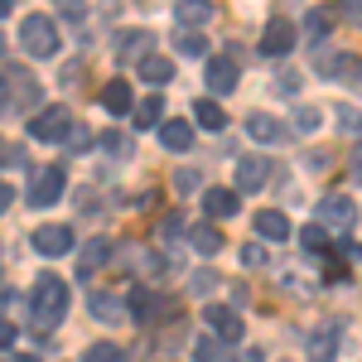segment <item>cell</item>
<instances>
[{"instance_id": "6da1fadb", "label": "cell", "mask_w": 362, "mask_h": 362, "mask_svg": "<svg viewBox=\"0 0 362 362\" xmlns=\"http://www.w3.org/2000/svg\"><path fill=\"white\" fill-rule=\"evenodd\" d=\"M29 309H34V329H58L68 314V285L58 276H39L29 290Z\"/></svg>"}, {"instance_id": "7a4b0ae2", "label": "cell", "mask_w": 362, "mask_h": 362, "mask_svg": "<svg viewBox=\"0 0 362 362\" xmlns=\"http://www.w3.org/2000/svg\"><path fill=\"white\" fill-rule=\"evenodd\" d=\"M15 112H39V83L29 68H0V116Z\"/></svg>"}, {"instance_id": "3957f363", "label": "cell", "mask_w": 362, "mask_h": 362, "mask_svg": "<svg viewBox=\"0 0 362 362\" xmlns=\"http://www.w3.org/2000/svg\"><path fill=\"white\" fill-rule=\"evenodd\" d=\"M20 44L29 58H54L58 54V25L49 15H25L20 20Z\"/></svg>"}, {"instance_id": "277c9868", "label": "cell", "mask_w": 362, "mask_h": 362, "mask_svg": "<svg viewBox=\"0 0 362 362\" xmlns=\"http://www.w3.org/2000/svg\"><path fill=\"white\" fill-rule=\"evenodd\" d=\"M68 131H73V112H68V107H39L34 121H29V136L49 140V145H63Z\"/></svg>"}, {"instance_id": "5b68a950", "label": "cell", "mask_w": 362, "mask_h": 362, "mask_svg": "<svg viewBox=\"0 0 362 362\" xmlns=\"http://www.w3.org/2000/svg\"><path fill=\"white\" fill-rule=\"evenodd\" d=\"M63 184H68V174H63V169L58 165H44V169H34V174H29V203H34V208H49V203H58V198H63Z\"/></svg>"}, {"instance_id": "8992f818", "label": "cell", "mask_w": 362, "mask_h": 362, "mask_svg": "<svg viewBox=\"0 0 362 362\" xmlns=\"http://www.w3.org/2000/svg\"><path fill=\"white\" fill-rule=\"evenodd\" d=\"M358 223V203L353 198H343V194H329V198H319V227L329 232V227H353Z\"/></svg>"}, {"instance_id": "52a82bcc", "label": "cell", "mask_w": 362, "mask_h": 362, "mask_svg": "<svg viewBox=\"0 0 362 362\" xmlns=\"http://www.w3.org/2000/svg\"><path fill=\"white\" fill-rule=\"evenodd\" d=\"M203 324L213 329L218 343H237V338H242V314H232L227 305H208L203 309Z\"/></svg>"}, {"instance_id": "ba28073f", "label": "cell", "mask_w": 362, "mask_h": 362, "mask_svg": "<svg viewBox=\"0 0 362 362\" xmlns=\"http://www.w3.org/2000/svg\"><path fill=\"white\" fill-rule=\"evenodd\" d=\"M295 49V25L285 20V15H276L271 25H266V34H261V54H271V58H285Z\"/></svg>"}, {"instance_id": "9c48e42d", "label": "cell", "mask_w": 362, "mask_h": 362, "mask_svg": "<svg viewBox=\"0 0 362 362\" xmlns=\"http://www.w3.org/2000/svg\"><path fill=\"white\" fill-rule=\"evenodd\" d=\"M34 251H39V256H68V251H73V227H63V223L39 227V232H34Z\"/></svg>"}, {"instance_id": "30bf717a", "label": "cell", "mask_w": 362, "mask_h": 362, "mask_svg": "<svg viewBox=\"0 0 362 362\" xmlns=\"http://www.w3.org/2000/svg\"><path fill=\"white\" fill-rule=\"evenodd\" d=\"M203 83H208V92H232V87L242 83V73H237V58H208V73H203Z\"/></svg>"}, {"instance_id": "8fae6325", "label": "cell", "mask_w": 362, "mask_h": 362, "mask_svg": "<svg viewBox=\"0 0 362 362\" xmlns=\"http://www.w3.org/2000/svg\"><path fill=\"white\" fill-rule=\"evenodd\" d=\"M266 179H271V160H261V155H242L237 160V189L242 194H256Z\"/></svg>"}, {"instance_id": "7c38bea8", "label": "cell", "mask_w": 362, "mask_h": 362, "mask_svg": "<svg viewBox=\"0 0 362 362\" xmlns=\"http://www.w3.org/2000/svg\"><path fill=\"white\" fill-rule=\"evenodd\" d=\"M150 44H155L150 29H126V34L116 39V54L126 58V63H145V58H150Z\"/></svg>"}, {"instance_id": "4fadbf2b", "label": "cell", "mask_w": 362, "mask_h": 362, "mask_svg": "<svg viewBox=\"0 0 362 362\" xmlns=\"http://www.w3.org/2000/svg\"><path fill=\"white\" fill-rule=\"evenodd\" d=\"M338 358V324H324L309 334V362H334Z\"/></svg>"}, {"instance_id": "5bb4252c", "label": "cell", "mask_w": 362, "mask_h": 362, "mask_svg": "<svg viewBox=\"0 0 362 362\" xmlns=\"http://www.w3.org/2000/svg\"><path fill=\"white\" fill-rule=\"evenodd\" d=\"M203 213L208 218H232V213H242V198H237V189H208L203 194Z\"/></svg>"}, {"instance_id": "9a60e30c", "label": "cell", "mask_w": 362, "mask_h": 362, "mask_svg": "<svg viewBox=\"0 0 362 362\" xmlns=\"http://www.w3.org/2000/svg\"><path fill=\"white\" fill-rule=\"evenodd\" d=\"M160 140H165V150H174V155H184V150H194V126L189 121H160Z\"/></svg>"}, {"instance_id": "2e32d148", "label": "cell", "mask_w": 362, "mask_h": 362, "mask_svg": "<svg viewBox=\"0 0 362 362\" xmlns=\"http://www.w3.org/2000/svg\"><path fill=\"white\" fill-rule=\"evenodd\" d=\"M102 107H107L112 116H126L131 107H136V92H131V83H126V78L107 83V87H102Z\"/></svg>"}, {"instance_id": "e0dca14e", "label": "cell", "mask_w": 362, "mask_h": 362, "mask_svg": "<svg viewBox=\"0 0 362 362\" xmlns=\"http://www.w3.org/2000/svg\"><path fill=\"white\" fill-rule=\"evenodd\" d=\"M126 314L131 319H140V324H150V319H160V295H150V290H131L126 295Z\"/></svg>"}, {"instance_id": "ac0fdd59", "label": "cell", "mask_w": 362, "mask_h": 362, "mask_svg": "<svg viewBox=\"0 0 362 362\" xmlns=\"http://www.w3.org/2000/svg\"><path fill=\"white\" fill-rule=\"evenodd\" d=\"M87 309H92V319H102V324H121V319H126V300H116V295H87Z\"/></svg>"}, {"instance_id": "d6986e66", "label": "cell", "mask_w": 362, "mask_h": 362, "mask_svg": "<svg viewBox=\"0 0 362 362\" xmlns=\"http://www.w3.org/2000/svg\"><path fill=\"white\" fill-rule=\"evenodd\" d=\"M174 20L184 29H198V25L213 20V5H208V0H179V5H174Z\"/></svg>"}, {"instance_id": "ffe728a7", "label": "cell", "mask_w": 362, "mask_h": 362, "mask_svg": "<svg viewBox=\"0 0 362 362\" xmlns=\"http://www.w3.org/2000/svg\"><path fill=\"white\" fill-rule=\"evenodd\" d=\"M256 232H261L266 242H285V237H290V218L276 213V208H266V213H256Z\"/></svg>"}, {"instance_id": "44dd1931", "label": "cell", "mask_w": 362, "mask_h": 362, "mask_svg": "<svg viewBox=\"0 0 362 362\" xmlns=\"http://www.w3.org/2000/svg\"><path fill=\"white\" fill-rule=\"evenodd\" d=\"M247 136L261 140V145H271V140H280V121H276V116H266V112H251L247 116Z\"/></svg>"}, {"instance_id": "7402d4cb", "label": "cell", "mask_w": 362, "mask_h": 362, "mask_svg": "<svg viewBox=\"0 0 362 362\" xmlns=\"http://www.w3.org/2000/svg\"><path fill=\"white\" fill-rule=\"evenodd\" d=\"M140 78L155 83V87H165V83H174V63H169L165 54H150L145 63H140Z\"/></svg>"}, {"instance_id": "603a6c76", "label": "cell", "mask_w": 362, "mask_h": 362, "mask_svg": "<svg viewBox=\"0 0 362 362\" xmlns=\"http://www.w3.org/2000/svg\"><path fill=\"white\" fill-rule=\"evenodd\" d=\"M189 242H194L198 256H218V251H223V232H218V227H203V223H198L194 232H189Z\"/></svg>"}, {"instance_id": "cb8c5ba5", "label": "cell", "mask_w": 362, "mask_h": 362, "mask_svg": "<svg viewBox=\"0 0 362 362\" xmlns=\"http://www.w3.org/2000/svg\"><path fill=\"white\" fill-rule=\"evenodd\" d=\"M194 116L203 121V131H223L227 126V116H223V107L213 102V97H198V107H194Z\"/></svg>"}, {"instance_id": "d4e9b609", "label": "cell", "mask_w": 362, "mask_h": 362, "mask_svg": "<svg viewBox=\"0 0 362 362\" xmlns=\"http://www.w3.org/2000/svg\"><path fill=\"white\" fill-rule=\"evenodd\" d=\"M107 256H112V242H107V237H92V242L83 247V276H92Z\"/></svg>"}, {"instance_id": "484cf974", "label": "cell", "mask_w": 362, "mask_h": 362, "mask_svg": "<svg viewBox=\"0 0 362 362\" xmlns=\"http://www.w3.org/2000/svg\"><path fill=\"white\" fill-rule=\"evenodd\" d=\"M136 112V126H160V116H165V97H145L131 107Z\"/></svg>"}, {"instance_id": "4316f807", "label": "cell", "mask_w": 362, "mask_h": 362, "mask_svg": "<svg viewBox=\"0 0 362 362\" xmlns=\"http://www.w3.org/2000/svg\"><path fill=\"white\" fill-rule=\"evenodd\" d=\"M174 49H179V54H189V58H198L203 49H208V39H203L198 29H179V34H174Z\"/></svg>"}, {"instance_id": "83f0119b", "label": "cell", "mask_w": 362, "mask_h": 362, "mask_svg": "<svg viewBox=\"0 0 362 362\" xmlns=\"http://www.w3.org/2000/svg\"><path fill=\"white\" fill-rule=\"evenodd\" d=\"M126 358H131V353H126V348H116V343H92L83 362H126Z\"/></svg>"}, {"instance_id": "f1b7e54d", "label": "cell", "mask_w": 362, "mask_h": 362, "mask_svg": "<svg viewBox=\"0 0 362 362\" xmlns=\"http://www.w3.org/2000/svg\"><path fill=\"white\" fill-rule=\"evenodd\" d=\"M194 362H223V343H218V338H198L194 343Z\"/></svg>"}, {"instance_id": "f546056e", "label": "cell", "mask_w": 362, "mask_h": 362, "mask_svg": "<svg viewBox=\"0 0 362 362\" xmlns=\"http://www.w3.org/2000/svg\"><path fill=\"white\" fill-rule=\"evenodd\" d=\"M305 29H309V39H329L334 20H329V15H319V10H309V15H305Z\"/></svg>"}, {"instance_id": "4dcf8cb0", "label": "cell", "mask_w": 362, "mask_h": 362, "mask_svg": "<svg viewBox=\"0 0 362 362\" xmlns=\"http://www.w3.org/2000/svg\"><path fill=\"white\" fill-rule=\"evenodd\" d=\"M300 242H305L309 251H324V247H329V232H324V227H319V223H309L305 232H300Z\"/></svg>"}, {"instance_id": "1f68e13d", "label": "cell", "mask_w": 362, "mask_h": 362, "mask_svg": "<svg viewBox=\"0 0 362 362\" xmlns=\"http://www.w3.org/2000/svg\"><path fill=\"white\" fill-rule=\"evenodd\" d=\"M189 285H194V295H213V290H218V271H198Z\"/></svg>"}, {"instance_id": "d6a6232c", "label": "cell", "mask_w": 362, "mask_h": 362, "mask_svg": "<svg viewBox=\"0 0 362 362\" xmlns=\"http://www.w3.org/2000/svg\"><path fill=\"white\" fill-rule=\"evenodd\" d=\"M63 145H73V150H87V145H92V131H83V126L73 121V131H68V140H63Z\"/></svg>"}, {"instance_id": "836d02e7", "label": "cell", "mask_w": 362, "mask_h": 362, "mask_svg": "<svg viewBox=\"0 0 362 362\" xmlns=\"http://www.w3.org/2000/svg\"><path fill=\"white\" fill-rule=\"evenodd\" d=\"M319 121H324V116L314 112V107H300V112H295V126H300V131H314Z\"/></svg>"}, {"instance_id": "e575fe53", "label": "cell", "mask_w": 362, "mask_h": 362, "mask_svg": "<svg viewBox=\"0 0 362 362\" xmlns=\"http://www.w3.org/2000/svg\"><path fill=\"white\" fill-rule=\"evenodd\" d=\"M15 343H20V329L10 319H0V348H15Z\"/></svg>"}, {"instance_id": "d590c367", "label": "cell", "mask_w": 362, "mask_h": 362, "mask_svg": "<svg viewBox=\"0 0 362 362\" xmlns=\"http://www.w3.org/2000/svg\"><path fill=\"white\" fill-rule=\"evenodd\" d=\"M338 121H343V131H362V116L353 107H338Z\"/></svg>"}, {"instance_id": "8d00e7d4", "label": "cell", "mask_w": 362, "mask_h": 362, "mask_svg": "<svg viewBox=\"0 0 362 362\" xmlns=\"http://www.w3.org/2000/svg\"><path fill=\"white\" fill-rule=\"evenodd\" d=\"M242 261H247V266H266V247H256V242L242 247Z\"/></svg>"}, {"instance_id": "74e56055", "label": "cell", "mask_w": 362, "mask_h": 362, "mask_svg": "<svg viewBox=\"0 0 362 362\" xmlns=\"http://www.w3.org/2000/svg\"><path fill=\"white\" fill-rule=\"evenodd\" d=\"M280 92H285V97H295V92H300V73H280Z\"/></svg>"}, {"instance_id": "f35d334b", "label": "cell", "mask_w": 362, "mask_h": 362, "mask_svg": "<svg viewBox=\"0 0 362 362\" xmlns=\"http://www.w3.org/2000/svg\"><path fill=\"white\" fill-rule=\"evenodd\" d=\"M232 362H266V358H261L256 348H247V353H237V358H232Z\"/></svg>"}, {"instance_id": "ab89813d", "label": "cell", "mask_w": 362, "mask_h": 362, "mask_svg": "<svg viewBox=\"0 0 362 362\" xmlns=\"http://www.w3.org/2000/svg\"><path fill=\"white\" fill-rule=\"evenodd\" d=\"M5 208H10V189L0 184V213H5Z\"/></svg>"}, {"instance_id": "60d3db41", "label": "cell", "mask_w": 362, "mask_h": 362, "mask_svg": "<svg viewBox=\"0 0 362 362\" xmlns=\"http://www.w3.org/2000/svg\"><path fill=\"white\" fill-rule=\"evenodd\" d=\"M353 179H358V184H362V160H353Z\"/></svg>"}, {"instance_id": "b9f144b4", "label": "cell", "mask_w": 362, "mask_h": 362, "mask_svg": "<svg viewBox=\"0 0 362 362\" xmlns=\"http://www.w3.org/2000/svg\"><path fill=\"white\" fill-rule=\"evenodd\" d=\"M5 15H10V0H0V20H5Z\"/></svg>"}, {"instance_id": "7bdbcfd3", "label": "cell", "mask_w": 362, "mask_h": 362, "mask_svg": "<svg viewBox=\"0 0 362 362\" xmlns=\"http://www.w3.org/2000/svg\"><path fill=\"white\" fill-rule=\"evenodd\" d=\"M0 58H5V34H0Z\"/></svg>"}, {"instance_id": "ee69618b", "label": "cell", "mask_w": 362, "mask_h": 362, "mask_svg": "<svg viewBox=\"0 0 362 362\" xmlns=\"http://www.w3.org/2000/svg\"><path fill=\"white\" fill-rule=\"evenodd\" d=\"M0 155H5V145H0Z\"/></svg>"}, {"instance_id": "f6af8a7d", "label": "cell", "mask_w": 362, "mask_h": 362, "mask_svg": "<svg viewBox=\"0 0 362 362\" xmlns=\"http://www.w3.org/2000/svg\"><path fill=\"white\" fill-rule=\"evenodd\" d=\"M20 362H29V358H20Z\"/></svg>"}]
</instances>
